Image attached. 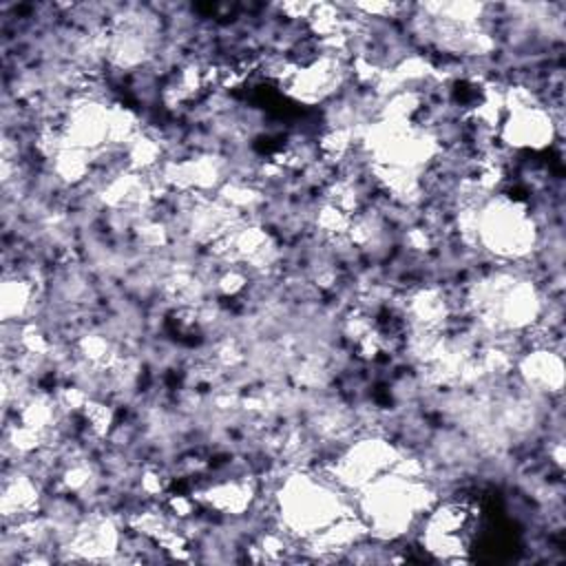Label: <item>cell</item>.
<instances>
[{"label":"cell","mask_w":566,"mask_h":566,"mask_svg":"<svg viewBox=\"0 0 566 566\" xmlns=\"http://www.w3.org/2000/svg\"><path fill=\"white\" fill-rule=\"evenodd\" d=\"M515 378L533 394L564 396V354L555 349H526L513 367Z\"/></svg>","instance_id":"1"}]
</instances>
